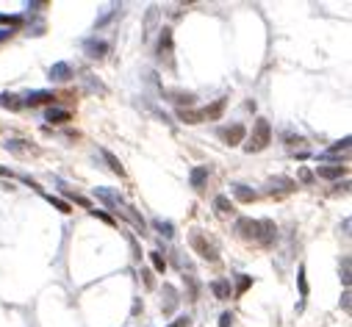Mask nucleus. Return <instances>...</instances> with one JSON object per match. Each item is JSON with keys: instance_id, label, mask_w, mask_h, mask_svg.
Segmentation results:
<instances>
[{"instance_id": "nucleus-35", "label": "nucleus", "mask_w": 352, "mask_h": 327, "mask_svg": "<svg viewBox=\"0 0 352 327\" xmlns=\"http://www.w3.org/2000/svg\"><path fill=\"white\" fill-rule=\"evenodd\" d=\"M341 305H344V311H349V291H344V300H341Z\"/></svg>"}, {"instance_id": "nucleus-32", "label": "nucleus", "mask_w": 352, "mask_h": 327, "mask_svg": "<svg viewBox=\"0 0 352 327\" xmlns=\"http://www.w3.org/2000/svg\"><path fill=\"white\" fill-rule=\"evenodd\" d=\"M169 327H189V316H180L178 322H172Z\"/></svg>"}, {"instance_id": "nucleus-8", "label": "nucleus", "mask_w": 352, "mask_h": 327, "mask_svg": "<svg viewBox=\"0 0 352 327\" xmlns=\"http://www.w3.org/2000/svg\"><path fill=\"white\" fill-rule=\"evenodd\" d=\"M275 222L272 219H258V241H263V244H269V241L275 239Z\"/></svg>"}, {"instance_id": "nucleus-36", "label": "nucleus", "mask_w": 352, "mask_h": 327, "mask_svg": "<svg viewBox=\"0 0 352 327\" xmlns=\"http://www.w3.org/2000/svg\"><path fill=\"white\" fill-rule=\"evenodd\" d=\"M0 175H11V172H9V169H3V166H0Z\"/></svg>"}, {"instance_id": "nucleus-6", "label": "nucleus", "mask_w": 352, "mask_h": 327, "mask_svg": "<svg viewBox=\"0 0 352 327\" xmlns=\"http://www.w3.org/2000/svg\"><path fill=\"white\" fill-rule=\"evenodd\" d=\"M69 78H72V67H69L67 61H58V64H53V67H50V81L64 83V81H69Z\"/></svg>"}, {"instance_id": "nucleus-10", "label": "nucleus", "mask_w": 352, "mask_h": 327, "mask_svg": "<svg viewBox=\"0 0 352 327\" xmlns=\"http://www.w3.org/2000/svg\"><path fill=\"white\" fill-rule=\"evenodd\" d=\"M53 97L56 94L53 92H45V89H36V92H28V97L22 100V105H42V103H53Z\"/></svg>"}, {"instance_id": "nucleus-30", "label": "nucleus", "mask_w": 352, "mask_h": 327, "mask_svg": "<svg viewBox=\"0 0 352 327\" xmlns=\"http://www.w3.org/2000/svg\"><path fill=\"white\" fill-rule=\"evenodd\" d=\"M233 324V313H222L219 316V327H230Z\"/></svg>"}, {"instance_id": "nucleus-11", "label": "nucleus", "mask_w": 352, "mask_h": 327, "mask_svg": "<svg viewBox=\"0 0 352 327\" xmlns=\"http://www.w3.org/2000/svg\"><path fill=\"white\" fill-rule=\"evenodd\" d=\"M158 56L161 58H172V31L169 28H164V33H161V42H158Z\"/></svg>"}, {"instance_id": "nucleus-19", "label": "nucleus", "mask_w": 352, "mask_h": 327, "mask_svg": "<svg viewBox=\"0 0 352 327\" xmlns=\"http://www.w3.org/2000/svg\"><path fill=\"white\" fill-rule=\"evenodd\" d=\"M211 291L216 294V300H227V297H230V283L227 280H214L211 283Z\"/></svg>"}, {"instance_id": "nucleus-29", "label": "nucleus", "mask_w": 352, "mask_h": 327, "mask_svg": "<svg viewBox=\"0 0 352 327\" xmlns=\"http://www.w3.org/2000/svg\"><path fill=\"white\" fill-rule=\"evenodd\" d=\"M250 283H252V277L250 275H242V277H239V288L236 291H239V294H244V291L250 288Z\"/></svg>"}, {"instance_id": "nucleus-31", "label": "nucleus", "mask_w": 352, "mask_h": 327, "mask_svg": "<svg viewBox=\"0 0 352 327\" xmlns=\"http://www.w3.org/2000/svg\"><path fill=\"white\" fill-rule=\"evenodd\" d=\"M92 216H97V219H103V222H108V225H114V219L108 216V213H103V211H92Z\"/></svg>"}, {"instance_id": "nucleus-4", "label": "nucleus", "mask_w": 352, "mask_h": 327, "mask_svg": "<svg viewBox=\"0 0 352 327\" xmlns=\"http://www.w3.org/2000/svg\"><path fill=\"white\" fill-rule=\"evenodd\" d=\"M294 186L297 183L291 180V177H272V180H269V194H289V192H294Z\"/></svg>"}, {"instance_id": "nucleus-13", "label": "nucleus", "mask_w": 352, "mask_h": 327, "mask_svg": "<svg viewBox=\"0 0 352 327\" xmlns=\"http://www.w3.org/2000/svg\"><path fill=\"white\" fill-rule=\"evenodd\" d=\"M0 108L20 111V108H22V100L17 97V94H9V92H3V94H0Z\"/></svg>"}, {"instance_id": "nucleus-20", "label": "nucleus", "mask_w": 352, "mask_h": 327, "mask_svg": "<svg viewBox=\"0 0 352 327\" xmlns=\"http://www.w3.org/2000/svg\"><path fill=\"white\" fill-rule=\"evenodd\" d=\"M100 156L105 158V164L111 166V172H116V175H125V169H122V164H120V158L114 156V153H108V150H100Z\"/></svg>"}, {"instance_id": "nucleus-1", "label": "nucleus", "mask_w": 352, "mask_h": 327, "mask_svg": "<svg viewBox=\"0 0 352 327\" xmlns=\"http://www.w3.org/2000/svg\"><path fill=\"white\" fill-rule=\"evenodd\" d=\"M95 194L103 200L105 205H111V208H114V211H122V213H125V216H128V219H131V222L139 228V233H144V219L139 216V213L133 211V208L128 205V203H125V197H122L120 192H114V189H105V186H100V189H95Z\"/></svg>"}, {"instance_id": "nucleus-27", "label": "nucleus", "mask_w": 352, "mask_h": 327, "mask_svg": "<svg viewBox=\"0 0 352 327\" xmlns=\"http://www.w3.org/2000/svg\"><path fill=\"white\" fill-rule=\"evenodd\" d=\"M0 22H6V25H11V28H20V25H22V17H9V14H0Z\"/></svg>"}, {"instance_id": "nucleus-25", "label": "nucleus", "mask_w": 352, "mask_h": 327, "mask_svg": "<svg viewBox=\"0 0 352 327\" xmlns=\"http://www.w3.org/2000/svg\"><path fill=\"white\" fill-rule=\"evenodd\" d=\"M45 200H48V203H50L53 208H58V211H61V213H69V211H72V208H69V203H64V200L53 197V194H48V197H45Z\"/></svg>"}, {"instance_id": "nucleus-26", "label": "nucleus", "mask_w": 352, "mask_h": 327, "mask_svg": "<svg viewBox=\"0 0 352 327\" xmlns=\"http://www.w3.org/2000/svg\"><path fill=\"white\" fill-rule=\"evenodd\" d=\"M297 283H300V294L302 300L308 297V280H305V266H300V272H297Z\"/></svg>"}, {"instance_id": "nucleus-16", "label": "nucleus", "mask_w": 352, "mask_h": 327, "mask_svg": "<svg viewBox=\"0 0 352 327\" xmlns=\"http://www.w3.org/2000/svg\"><path fill=\"white\" fill-rule=\"evenodd\" d=\"M189 180H191V186H194V189H203V183L208 180V166H194Z\"/></svg>"}, {"instance_id": "nucleus-9", "label": "nucleus", "mask_w": 352, "mask_h": 327, "mask_svg": "<svg viewBox=\"0 0 352 327\" xmlns=\"http://www.w3.org/2000/svg\"><path fill=\"white\" fill-rule=\"evenodd\" d=\"M219 136L227 141V144H239V141H244V136H247V130H244V125H233V128H225Z\"/></svg>"}, {"instance_id": "nucleus-15", "label": "nucleus", "mask_w": 352, "mask_h": 327, "mask_svg": "<svg viewBox=\"0 0 352 327\" xmlns=\"http://www.w3.org/2000/svg\"><path fill=\"white\" fill-rule=\"evenodd\" d=\"M72 120V114L69 111H64V108H50L48 111V122L50 125H64V122H69Z\"/></svg>"}, {"instance_id": "nucleus-22", "label": "nucleus", "mask_w": 352, "mask_h": 327, "mask_svg": "<svg viewBox=\"0 0 352 327\" xmlns=\"http://www.w3.org/2000/svg\"><path fill=\"white\" fill-rule=\"evenodd\" d=\"M214 208H216V211H219V213H230V211H233V205H230V200H227V197H225V194H219V197H216V200H214Z\"/></svg>"}, {"instance_id": "nucleus-21", "label": "nucleus", "mask_w": 352, "mask_h": 327, "mask_svg": "<svg viewBox=\"0 0 352 327\" xmlns=\"http://www.w3.org/2000/svg\"><path fill=\"white\" fill-rule=\"evenodd\" d=\"M6 150H11V153H17V156H22V153H31V147L22 144L20 139H11V141H6Z\"/></svg>"}, {"instance_id": "nucleus-28", "label": "nucleus", "mask_w": 352, "mask_h": 327, "mask_svg": "<svg viewBox=\"0 0 352 327\" xmlns=\"http://www.w3.org/2000/svg\"><path fill=\"white\" fill-rule=\"evenodd\" d=\"M341 280H344V286H349V258L341 261Z\"/></svg>"}, {"instance_id": "nucleus-18", "label": "nucleus", "mask_w": 352, "mask_h": 327, "mask_svg": "<svg viewBox=\"0 0 352 327\" xmlns=\"http://www.w3.org/2000/svg\"><path fill=\"white\" fill-rule=\"evenodd\" d=\"M164 294H167V300H164V313H172L175 305H178V291L172 286H164Z\"/></svg>"}, {"instance_id": "nucleus-3", "label": "nucleus", "mask_w": 352, "mask_h": 327, "mask_svg": "<svg viewBox=\"0 0 352 327\" xmlns=\"http://www.w3.org/2000/svg\"><path fill=\"white\" fill-rule=\"evenodd\" d=\"M191 247H194L205 261H216V249H214V244H208V241L203 239V233H194V236H191Z\"/></svg>"}, {"instance_id": "nucleus-7", "label": "nucleus", "mask_w": 352, "mask_h": 327, "mask_svg": "<svg viewBox=\"0 0 352 327\" xmlns=\"http://www.w3.org/2000/svg\"><path fill=\"white\" fill-rule=\"evenodd\" d=\"M84 50L89 53L92 58H103L105 53H108V42H103V39H86L84 42Z\"/></svg>"}, {"instance_id": "nucleus-33", "label": "nucleus", "mask_w": 352, "mask_h": 327, "mask_svg": "<svg viewBox=\"0 0 352 327\" xmlns=\"http://www.w3.org/2000/svg\"><path fill=\"white\" fill-rule=\"evenodd\" d=\"M300 180H305V183H310V180H314V175H310L308 169H300Z\"/></svg>"}, {"instance_id": "nucleus-5", "label": "nucleus", "mask_w": 352, "mask_h": 327, "mask_svg": "<svg viewBox=\"0 0 352 327\" xmlns=\"http://www.w3.org/2000/svg\"><path fill=\"white\" fill-rule=\"evenodd\" d=\"M236 230L244 236V239H258V219L242 216V219L236 222Z\"/></svg>"}, {"instance_id": "nucleus-23", "label": "nucleus", "mask_w": 352, "mask_h": 327, "mask_svg": "<svg viewBox=\"0 0 352 327\" xmlns=\"http://www.w3.org/2000/svg\"><path fill=\"white\" fill-rule=\"evenodd\" d=\"M150 261H152V266H155V272H161V275L167 272V261H164L161 252H155V249H152V252H150Z\"/></svg>"}, {"instance_id": "nucleus-34", "label": "nucleus", "mask_w": 352, "mask_h": 327, "mask_svg": "<svg viewBox=\"0 0 352 327\" xmlns=\"http://www.w3.org/2000/svg\"><path fill=\"white\" fill-rule=\"evenodd\" d=\"M11 33H14V31H9V28H0V42H3V39H9Z\"/></svg>"}, {"instance_id": "nucleus-17", "label": "nucleus", "mask_w": 352, "mask_h": 327, "mask_svg": "<svg viewBox=\"0 0 352 327\" xmlns=\"http://www.w3.org/2000/svg\"><path fill=\"white\" fill-rule=\"evenodd\" d=\"M152 228H155L161 236H167V239H172V236H175V225L169 222V219H152Z\"/></svg>"}, {"instance_id": "nucleus-14", "label": "nucleus", "mask_w": 352, "mask_h": 327, "mask_svg": "<svg viewBox=\"0 0 352 327\" xmlns=\"http://www.w3.org/2000/svg\"><path fill=\"white\" fill-rule=\"evenodd\" d=\"M233 194H236V197L242 200V203H252V200L258 197V194L252 192L250 186H244V183H233Z\"/></svg>"}, {"instance_id": "nucleus-2", "label": "nucleus", "mask_w": 352, "mask_h": 327, "mask_svg": "<svg viewBox=\"0 0 352 327\" xmlns=\"http://www.w3.org/2000/svg\"><path fill=\"white\" fill-rule=\"evenodd\" d=\"M269 141H272V128H269L266 120H258L255 130H252V136H250V141L244 144V150H247V153H261Z\"/></svg>"}, {"instance_id": "nucleus-24", "label": "nucleus", "mask_w": 352, "mask_h": 327, "mask_svg": "<svg viewBox=\"0 0 352 327\" xmlns=\"http://www.w3.org/2000/svg\"><path fill=\"white\" fill-rule=\"evenodd\" d=\"M155 20H158V9L152 6L150 14H147V22H144V37H150V33H152V28H155Z\"/></svg>"}, {"instance_id": "nucleus-12", "label": "nucleus", "mask_w": 352, "mask_h": 327, "mask_svg": "<svg viewBox=\"0 0 352 327\" xmlns=\"http://www.w3.org/2000/svg\"><path fill=\"white\" fill-rule=\"evenodd\" d=\"M344 166L341 164H333V166H319V172H316V175L319 177H325V180H336V177H341L344 175Z\"/></svg>"}]
</instances>
